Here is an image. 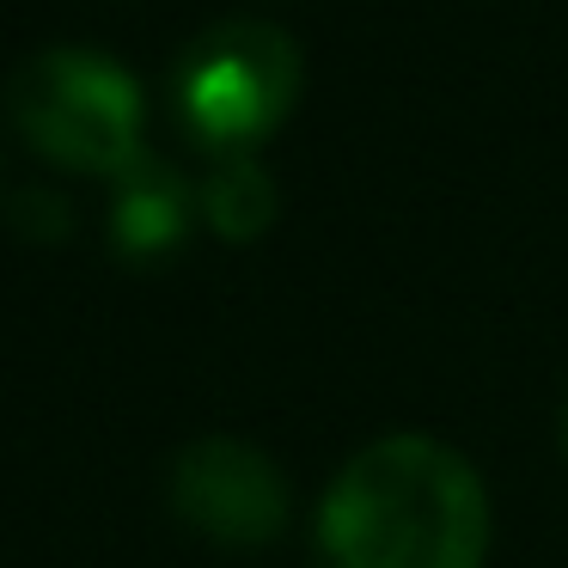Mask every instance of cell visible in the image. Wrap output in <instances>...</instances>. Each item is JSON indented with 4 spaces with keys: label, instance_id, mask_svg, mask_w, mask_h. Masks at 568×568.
<instances>
[{
    "label": "cell",
    "instance_id": "1",
    "mask_svg": "<svg viewBox=\"0 0 568 568\" xmlns=\"http://www.w3.org/2000/svg\"><path fill=\"white\" fill-rule=\"evenodd\" d=\"M318 544L331 568H483L489 489L453 446L392 434L336 470Z\"/></svg>",
    "mask_w": 568,
    "mask_h": 568
},
{
    "label": "cell",
    "instance_id": "2",
    "mask_svg": "<svg viewBox=\"0 0 568 568\" xmlns=\"http://www.w3.org/2000/svg\"><path fill=\"white\" fill-rule=\"evenodd\" d=\"M13 123L43 160L116 178L141 160V92L111 55L43 50L13 74Z\"/></svg>",
    "mask_w": 568,
    "mask_h": 568
},
{
    "label": "cell",
    "instance_id": "3",
    "mask_svg": "<svg viewBox=\"0 0 568 568\" xmlns=\"http://www.w3.org/2000/svg\"><path fill=\"white\" fill-rule=\"evenodd\" d=\"M300 99V50L275 26H221L178 68V116L202 148L239 153L275 135Z\"/></svg>",
    "mask_w": 568,
    "mask_h": 568
},
{
    "label": "cell",
    "instance_id": "4",
    "mask_svg": "<svg viewBox=\"0 0 568 568\" xmlns=\"http://www.w3.org/2000/svg\"><path fill=\"white\" fill-rule=\"evenodd\" d=\"M172 507L214 544H270L287 526V483L270 453L245 440H196L172 465Z\"/></svg>",
    "mask_w": 568,
    "mask_h": 568
},
{
    "label": "cell",
    "instance_id": "5",
    "mask_svg": "<svg viewBox=\"0 0 568 568\" xmlns=\"http://www.w3.org/2000/svg\"><path fill=\"white\" fill-rule=\"evenodd\" d=\"M116 202H111V239L123 257H165L190 226V190L172 165H160L153 153H141L135 165L111 178Z\"/></svg>",
    "mask_w": 568,
    "mask_h": 568
},
{
    "label": "cell",
    "instance_id": "6",
    "mask_svg": "<svg viewBox=\"0 0 568 568\" xmlns=\"http://www.w3.org/2000/svg\"><path fill=\"white\" fill-rule=\"evenodd\" d=\"M202 214H209V226L221 239H257L263 226L275 221L270 172L251 165V160H226L221 172L209 178V190H202Z\"/></svg>",
    "mask_w": 568,
    "mask_h": 568
},
{
    "label": "cell",
    "instance_id": "7",
    "mask_svg": "<svg viewBox=\"0 0 568 568\" xmlns=\"http://www.w3.org/2000/svg\"><path fill=\"white\" fill-rule=\"evenodd\" d=\"M562 453H568V404H562Z\"/></svg>",
    "mask_w": 568,
    "mask_h": 568
}]
</instances>
